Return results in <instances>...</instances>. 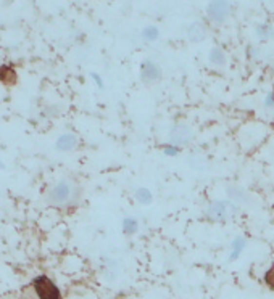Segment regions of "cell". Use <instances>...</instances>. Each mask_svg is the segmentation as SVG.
<instances>
[{
    "instance_id": "ac0fdd59",
    "label": "cell",
    "mask_w": 274,
    "mask_h": 299,
    "mask_svg": "<svg viewBox=\"0 0 274 299\" xmlns=\"http://www.w3.org/2000/svg\"><path fill=\"white\" fill-rule=\"evenodd\" d=\"M189 164H191L192 169H196V171H205L208 166V161L207 158H203V156H200V155H192L191 158H189Z\"/></svg>"
},
{
    "instance_id": "9a60e30c",
    "label": "cell",
    "mask_w": 274,
    "mask_h": 299,
    "mask_svg": "<svg viewBox=\"0 0 274 299\" xmlns=\"http://www.w3.org/2000/svg\"><path fill=\"white\" fill-rule=\"evenodd\" d=\"M255 35L256 39H260L261 42H266L274 37V28L270 23H260L255 28Z\"/></svg>"
},
{
    "instance_id": "44dd1931",
    "label": "cell",
    "mask_w": 274,
    "mask_h": 299,
    "mask_svg": "<svg viewBox=\"0 0 274 299\" xmlns=\"http://www.w3.org/2000/svg\"><path fill=\"white\" fill-rule=\"evenodd\" d=\"M91 79L94 81V84L98 87V88H103L105 84H103V77L98 74V72H91Z\"/></svg>"
},
{
    "instance_id": "cb8c5ba5",
    "label": "cell",
    "mask_w": 274,
    "mask_h": 299,
    "mask_svg": "<svg viewBox=\"0 0 274 299\" xmlns=\"http://www.w3.org/2000/svg\"><path fill=\"white\" fill-rule=\"evenodd\" d=\"M0 198H2V190H0Z\"/></svg>"
},
{
    "instance_id": "3957f363",
    "label": "cell",
    "mask_w": 274,
    "mask_h": 299,
    "mask_svg": "<svg viewBox=\"0 0 274 299\" xmlns=\"http://www.w3.org/2000/svg\"><path fill=\"white\" fill-rule=\"evenodd\" d=\"M38 299H61V291L57 283L47 275H38L31 281Z\"/></svg>"
},
{
    "instance_id": "ba28073f",
    "label": "cell",
    "mask_w": 274,
    "mask_h": 299,
    "mask_svg": "<svg viewBox=\"0 0 274 299\" xmlns=\"http://www.w3.org/2000/svg\"><path fill=\"white\" fill-rule=\"evenodd\" d=\"M187 39L192 42V44H200V42H203L205 39H207V26H205L202 21H194V23H191L187 26Z\"/></svg>"
},
{
    "instance_id": "8fae6325",
    "label": "cell",
    "mask_w": 274,
    "mask_h": 299,
    "mask_svg": "<svg viewBox=\"0 0 274 299\" xmlns=\"http://www.w3.org/2000/svg\"><path fill=\"white\" fill-rule=\"evenodd\" d=\"M208 61L216 68H224L228 65V55H226V52L221 47L215 45L208 52Z\"/></svg>"
},
{
    "instance_id": "d4e9b609",
    "label": "cell",
    "mask_w": 274,
    "mask_h": 299,
    "mask_svg": "<svg viewBox=\"0 0 274 299\" xmlns=\"http://www.w3.org/2000/svg\"><path fill=\"white\" fill-rule=\"evenodd\" d=\"M24 299H26V298H24Z\"/></svg>"
},
{
    "instance_id": "4fadbf2b",
    "label": "cell",
    "mask_w": 274,
    "mask_h": 299,
    "mask_svg": "<svg viewBox=\"0 0 274 299\" xmlns=\"http://www.w3.org/2000/svg\"><path fill=\"white\" fill-rule=\"evenodd\" d=\"M134 199L142 206H149L154 203V193L149 187H139L134 190Z\"/></svg>"
},
{
    "instance_id": "5b68a950",
    "label": "cell",
    "mask_w": 274,
    "mask_h": 299,
    "mask_svg": "<svg viewBox=\"0 0 274 299\" xmlns=\"http://www.w3.org/2000/svg\"><path fill=\"white\" fill-rule=\"evenodd\" d=\"M139 77L140 82L145 86H154L163 79V70L157 61L145 58L139 66Z\"/></svg>"
},
{
    "instance_id": "603a6c76",
    "label": "cell",
    "mask_w": 274,
    "mask_h": 299,
    "mask_svg": "<svg viewBox=\"0 0 274 299\" xmlns=\"http://www.w3.org/2000/svg\"><path fill=\"white\" fill-rule=\"evenodd\" d=\"M5 167H7V166H5V162L0 159V169H5Z\"/></svg>"
},
{
    "instance_id": "9c48e42d",
    "label": "cell",
    "mask_w": 274,
    "mask_h": 299,
    "mask_svg": "<svg viewBox=\"0 0 274 299\" xmlns=\"http://www.w3.org/2000/svg\"><path fill=\"white\" fill-rule=\"evenodd\" d=\"M79 145V139L76 137V134L71 132H65L61 134L59 139L55 140V148L63 153H70V151H75Z\"/></svg>"
},
{
    "instance_id": "d6986e66",
    "label": "cell",
    "mask_w": 274,
    "mask_h": 299,
    "mask_svg": "<svg viewBox=\"0 0 274 299\" xmlns=\"http://www.w3.org/2000/svg\"><path fill=\"white\" fill-rule=\"evenodd\" d=\"M263 281H265V285L268 286V290L274 291V264H271L265 270V274H263Z\"/></svg>"
},
{
    "instance_id": "7402d4cb",
    "label": "cell",
    "mask_w": 274,
    "mask_h": 299,
    "mask_svg": "<svg viewBox=\"0 0 274 299\" xmlns=\"http://www.w3.org/2000/svg\"><path fill=\"white\" fill-rule=\"evenodd\" d=\"M265 106L266 108H274V90H271L265 97Z\"/></svg>"
},
{
    "instance_id": "30bf717a",
    "label": "cell",
    "mask_w": 274,
    "mask_h": 299,
    "mask_svg": "<svg viewBox=\"0 0 274 299\" xmlns=\"http://www.w3.org/2000/svg\"><path fill=\"white\" fill-rule=\"evenodd\" d=\"M121 270H123V264H121L119 259H113V258H105L103 259V277L108 281L117 280Z\"/></svg>"
},
{
    "instance_id": "7c38bea8",
    "label": "cell",
    "mask_w": 274,
    "mask_h": 299,
    "mask_svg": "<svg viewBox=\"0 0 274 299\" xmlns=\"http://www.w3.org/2000/svg\"><path fill=\"white\" fill-rule=\"evenodd\" d=\"M247 248V240L244 237H235L231 243V253H229V262H235L240 258L244 249Z\"/></svg>"
},
{
    "instance_id": "52a82bcc",
    "label": "cell",
    "mask_w": 274,
    "mask_h": 299,
    "mask_svg": "<svg viewBox=\"0 0 274 299\" xmlns=\"http://www.w3.org/2000/svg\"><path fill=\"white\" fill-rule=\"evenodd\" d=\"M226 196L235 206H250L252 196L250 193L240 185H228L226 187Z\"/></svg>"
},
{
    "instance_id": "7a4b0ae2",
    "label": "cell",
    "mask_w": 274,
    "mask_h": 299,
    "mask_svg": "<svg viewBox=\"0 0 274 299\" xmlns=\"http://www.w3.org/2000/svg\"><path fill=\"white\" fill-rule=\"evenodd\" d=\"M235 209L237 206L231 203L229 199H215L203 211V216L213 224H226Z\"/></svg>"
},
{
    "instance_id": "2e32d148",
    "label": "cell",
    "mask_w": 274,
    "mask_h": 299,
    "mask_svg": "<svg viewBox=\"0 0 274 299\" xmlns=\"http://www.w3.org/2000/svg\"><path fill=\"white\" fill-rule=\"evenodd\" d=\"M17 81V72L12 66H0V82L2 84H13Z\"/></svg>"
},
{
    "instance_id": "e0dca14e",
    "label": "cell",
    "mask_w": 274,
    "mask_h": 299,
    "mask_svg": "<svg viewBox=\"0 0 274 299\" xmlns=\"http://www.w3.org/2000/svg\"><path fill=\"white\" fill-rule=\"evenodd\" d=\"M142 39H144L145 42H155L158 37H160V29L157 28V26H145L144 29H142Z\"/></svg>"
},
{
    "instance_id": "277c9868",
    "label": "cell",
    "mask_w": 274,
    "mask_h": 299,
    "mask_svg": "<svg viewBox=\"0 0 274 299\" xmlns=\"http://www.w3.org/2000/svg\"><path fill=\"white\" fill-rule=\"evenodd\" d=\"M194 139H196V132H194L192 125L187 124V123L173 124L170 132H168V143L175 145V146H177V148L191 145Z\"/></svg>"
},
{
    "instance_id": "6da1fadb",
    "label": "cell",
    "mask_w": 274,
    "mask_h": 299,
    "mask_svg": "<svg viewBox=\"0 0 274 299\" xmlns=\"http://www.w3.org/2000/svg\"><path fill=\"white\" fill-rule=\"evenodd\" d=\"M81 199V187L70 179H61L50 187L45 195V203L57 209H68L76 206Z\"/></svg>"
},
{
    "instance_id": "5bb4252c",
    "label": "cell",
    "mask_w": 274,
    "mask_h": 299,
    "mask_svg": "<svg viewBox=\"0 0 274 299\" xmlns=\"http://www.w3.org/2000/svg\"><path fill=\"white\" fill-rule=\"evenodd\" d=\"M140 225H139V220H137L136 217H124L123 222H121V230H123V233L126 235V237H133V235H136L137 232H139Z\"/></svg>"
},
{
    "instance_id": "8992f818",
    "label": "cell",
    "mask_w": 274,
    "mask_h": 299,
    "mask_svg": "<svg viewBox=\"0 0 274 299\" xmlns=\"http://www.w3.org/2000/svg\"><path fill=\"white\" fill-rule=\"evenodd\" d=\"M233 12V3L226 0H213L207 5V17L215 24H223Z\"/></svg>"
},
{
    "instance_id": "ffe728a7",
    "label": "cell",
    "mask_w": 274,
    "mask_h": 299,
    "mask_svg": "<svg viewBox=\"0 0 274 299\" xmlns=\"http://www.w3.org/2000/svg\"><path fill=\"white\" fill-rule=\"evenodd\" d=\"M161 151H163V155L165 156L176 158V156H179V153H181V148H177V146H175V145L165 143V145H161Z\"/></svg>"
}]
</instances>
